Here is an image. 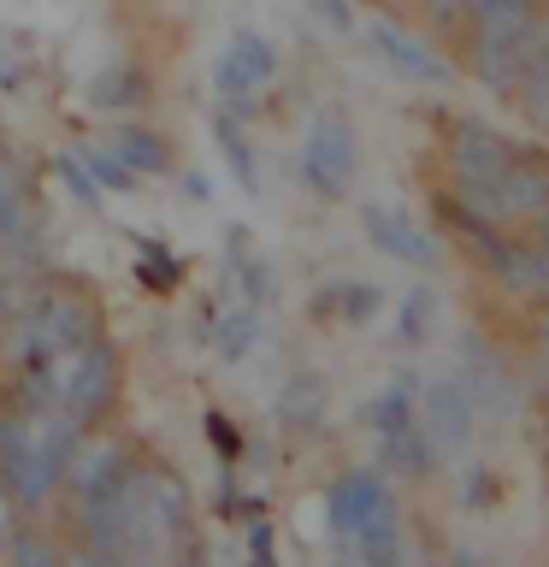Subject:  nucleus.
Returning <instances> with one entry per match:
<instances>
[{"instance_id": "21", "label": "nucleus", "mask_w": 549, "mask_h": 567, "mask_svg": "<svg viewBox=\"0 0 549 567\" xmlns=\"http://www.w3.org/2000/svg\"><path fill=\"white\" fill-rule=\"evenodd\" d=\"M278 414H283V425H319L325 420V384L313 372H296L278 396Z\"/></svg>"}, {"instance_id": "25", "label": "nucleus", "mask_w": 549, "mask_h": 567, "mask_svg": "<svg viewBox=\"0 0 549 567\" xmlns=\"http://www.w3.org/2000/svg\"><path fill=\"white\" fill-rule=\"evenodd\" d=\"M60 184H65L71 195H77L83 207H95V202H101V184L89 177V166H83L77 154H60Z\"/></svg>"}, {"instance_id": "27", "label": "nucleus", "mask_w": 549, "mask_h": 567, "mask_svg": "<svg viewBox=\"0 0 549 567\" xmlns=\"http://www.w3.org/2000/svg\"><path fill=\"white\" fill-rule=\"evenodd\" d=\"M308 7H313V18H319V24H331L336 35H349V30H354V12H349V0H308Z\"/></svg>"}, {"instance_id": "16", "label": "nucleus", "mask_w": 549, "mask_h": 567, "mask_svg": "<svg viewBox=\"0 0 549 567\" xmlns=\"http://www.w3.org/2000/svg\"><path fill=\"white\" fill-rule=\"evenodd\" d=\"M213 131H219V154H225V166L230 177L248 189V195H260V166H255V148H248V131H242V118L237 113H225L219 106V118H213Z\"/></svg>"}, {"instance_id": "31", "label": "nucleus", "mask_w": 549, "mask_h": 567, "mask_svg": "<svg viewBox=\"0 0 549 567\" xmlns=\"http://www.w3.org/2000/svg\"><path fill=\"white\" fill-rule=\"evenodd\" d=\"M248 556L272 561V526H266V520H255V526H248Z\"/></svg>"}, {"instance_id": "28", "label": "nucleus", "mask_w": 549, "mask_h": 567, "mask_svg": "<svg viewBox=\"0 0 549 567\" xmlns=\"http://www.w3.org/2000/svg\"><path fill=\"white\" fill-rule=\"evenodd\" d=\"M460 503H490V478H485V467H478V461H467V467H460Z\"/></svg>"}, {"instance_id": "18", "label": "nucleus", "mask_w": 549, "mask_h": 567, "mask_svg": "<svg viewBox=\"0 0 549 567\" xmlns=\"http://www.w3.org/2000/svg\"><path fill=\"white\" fill-rule=\"evenodd\" d=\"M142 95H148V78H142L136 65H113L89 83V101H95L101 113H124V106H136Z\"/></svg>"}, {"instance_id": "2", "label": "nucleus", "mask_w": 549, "mask_h": 567, "mask_svg": "<svg viewBox=\"0 0 549 567\" xmlns=\"http://www.w3.org/2000/svg\"><path fill=\"white\" fill-rule=\"evenodd\" d=\"M118 402V349L106 337H89L71 354H60V379H53V408H65L71 420L95 425L113 414Z\"/></svg>"}, {"instance_id": "11", "label": "nucleus", "mask_w": 549, "mask_h": 567, "mask_svg": "<svg viewBox=\"0 0 549 567\" xmlns=\"http://www.w3.org/2000/svg\"><path fill=\"white\" fill-rule=\"evenodd\" d=\"M460 367H467V379H460V384L473 390V402H478V408H496V414H503V408L514 402V384H508L503 354L485 349L478 337H460Z\"/></svg>"}, {"instance_id": "23", "label": "nucleus", "mask_w": 549, "mask_h": 567, "mask_svg": "<svg viewBox=\"0 0 549 567\" xmlns=\"http://www.w3.org/2000/svg\"><path fill=\"white\" fill-rule=\"evenodd\" d=\"M319 308H331V313H343V319H372L384 308V296H379V284H361V278H336L325 296H319Z\"/></svg>"}, {"instance_id": "26", "label": "nucleus", "mask_w": 549, "mask_h": 567, "mask_svg": "<svg viewBox=\"0 0 549 567\" xmlns=\"http://www.w3.org/2000/svg\"><path fill=\"white\" fill-rule=\"evenodd\" d=\"M142 278H148V290H172V284H177V260L166 255V248L142 243Z\"/></svg>"}, {"instance_id": "20", "label": "nucleus", "mask_w": 549, "mask_h": 567, "mask_svg": "<svg viewBox=\"0 0 549 567\" xmlns=\"http://www.w3.org/2000/svg\"><path fill=\"white\" fill-rule=\"evenodd\" d=\"M432 326H437V290L432 284H414V290L402 296V308H396V343L419 349L425 337H432Z\"/></svg>"}, {"instance_id": "10", "label": "nucleus", "mask_w": 549, "mask_h": 567, "mask_svg": "<svg viewBox=\"0 0 549 567\" xmlns=\"http://www.w3.org/2000/svg\"><path fill=\"white\" fill-rule=\"evenodd\" d=\"M366 48L379 53L396 78H407V83H449V65H443L425 42H414L407 30L384 24V18H372V24H366Z\"/></svg>"}, {"instance_id": "7", "label": "nucleus", "mask_w": 549, "mask_h": 567, "mask_svg": "<svg viewBox=\"0 0 549 567\" xmlns=\"http://www.w3.org/2000/svg\"><path fill=\"white\" fill-rule=\"evenodd\" d=\"M514 159V142L503 131H490V124L478 118H455L449 124V172L455 184H496V172H503Z\"/></svg>"}, {"instance_id": "9", "label": "nucleus", "mask_w": 549, "mask_h": 567, "mask_svg": "<svg viewBox=\"0 0 549 567\" xmlns=\"http://www.w3.org/2000/svg\"><path fill=\"white\" fill-rule=\"evenodd\" d=\"M361 225H366L372 248H384L390 260H402V266H432V260H437V243L425 237V230H419L414 219H407L402 207L366 202V207H361Z\"/></svg>"}, {"instance_id": "14", "label": "nucleus", "mask_w": 549, "mask_h": 567, "mask_svg": "<svg viewBox=\"0 0 549 567\" xmlns=\"http://www.w3.org/2000/svg\"><path fill=\"white\" fill-rule=\"evenodd\" d=\"M113 154H118L136 177H166V172H172L166 136L148 131V124H118V131H113Z\"/></svg>"}, {"instance_id": "22", "label": "nucleus", "mask_w": 549, "mask_h": 567, "mask_svg": "<svg viewBox=\"0 0 549 567\" xmlns=\"http://www.w3.org/2000/svg\"><path fill=\"white\" fill-rule=\"evenodd\" d=\"M230 266H237V278H242L248 308H266V301H272V266L260 255H248V230H230Z\"/></svg>"}, {"instance_id": "1", "label": "nucleus", "mask_w": 549, "mask_h": 567, "mask_svg": "<svg viewBox=\"0 0 549 567\" xmlns=\"http://www.w3.org/2000/svg\"><path fill=\"white\" fill-rule=\"evenodd\" d=\"M83 432H89L83 420H71L65 408H48V414L35 420V437L24 443V455H18L12 473L0 478V491H7L18 508H48L53 496H60L77 450H83Z\"/></svg>"}, {"instance_id": "3", "label": "nucleus", "mask_w": 549, "mask_h": 567, "mask_svg": "<svg viewBox=\"0 0 549 567\" xmlns=\"http://www.w3.org/2000/svg\"><path fill=\"white\" fill-rule=\"evenodd\" d=\"M354 172H361V142H354L349 118L319 113L308 124V136H301V177H308V189L325 195V202H343Z\"/></svg>"}, {"instance_id": "32", "label": "nucleus", "mask_w": 549, "mask_h": 567, "mask_svg": "<svg viewBox=\"0 0 549 567\" xmlns=\"http://www.w3.org/2000/svg\"><path fill=\"white\" fill-rule=\"evenodd\" d=\"M207 432H213V443H219V455H225V461L237 455V432H230V420L213 414V420H207Z\"/></svg>"}, {"instance_id": "30", "label": "nucleus", "mask_w": 549, "mask_h": 567, "mask_svg": "<svg viewBox=\"0 0 549 567\" xmlns=\"http://www.w3.org/2000/svg\"><path fill=\"white\" fill-rule=\"evenodd\" d=\"M7 549L18 561H53V544H42V538H12Z\"/></svg>"}, {"instance_id": "29", "label": "nucleus", "mask_w": 549, "mask_h": 567, "mask_svg": "<svg viewBox=\"0 0 549 567\" xmlns=\"http://www.w3.org/2000/svg\"><path fill=\"white\" fill-rule=\"evenodd\" d=\"M425 7H432L437 24H460V18L473 12V0H425Z\"/></svg>"}, {"instance_id": "33", "label": "nucleus", "mask_w": 549, "mask_h": 567, "mask_svg": "<svg viewBox=\"0 0 549 567\" xmlns=\"http://www.w3.org/2000/svg\"><path fill=\"white\" fill-rule=\"evenodd\" d=\"M531 266H538V296L549 301V237H543L538 248H531Z\"/></svg>"}, {"instance_id": "12", "label": "nucleus", "mask_w": 549, "mask_h": 567, "mask_svg": "<svg viewBox=\"0 0 549 567\" xmlns=\"http://www.w3.org/2000/svg\"><path fill=\"white\" fill-rule=\"evenodd\" d=\"M508 101H520L526 118L538 124V131H549V30L538 24V18H531V53H526L520 83H514Z\"/></svg>"}, {"instance_id": "13", "label": "nucleus", "mask_w": 549, "mask_h": 567, "mask_svg": "<svg viewBox=\"0 0 549 567\" xmlns=\"http://www.w3.org/2000/svg\"><path fill=\"white\" fill-rule=\"evenodd\" d=\"M366 425L379 437H390V432H407V425H419V384H414V372H396L379 396L366 402Z\"/></svg>"}, {"instance_id": "6", "label": "nucleus", "mask_w": 549, "mask_h": 567, "mask_svg": "<svg viewBox=\"0 0 549 567\" xmlns=\"http://www.w3.org/2000/svg\"><path fill=\"white\" fill-rule=\"evenodd\" d=\"M478 189H490V202H496V213H503V225L543 219V213H549V159L514 148V159L496 172V184H478Z\"/></svg>"}, {"instance_id": "4", "label": "nucleus", "mask_w": 549, "mask_h": 567, "mask_svg": "<svg viewBox=\"0 0 549 567\" xmlns=\"http://www.w3.org/2000/svg\"><path fill=\"white\" fill-rule=\"evenodd\" d=\"M278 78V48L266 42L260 30H237L230 48L213 60V95H219L225 113H255V95Z\"/></svg>"}, {"instance_id": "35", "label": "nucleus", "mask_w": 549, "mask_h": 567, "mask_svg": "<svg viewBox=\"0 0 549 567\" xmlns=\"http://www.w3.org/2000/svg\"><path fill=\"white\" fill-rule=\"evenodd\" d=\"M538 7H543V12H538V24H543V30H549V0H538Z\"/></svg>"}, {"instance_id": "19", "label": "nucleus", "mask_w": 549, "mask_h": 567, "mask_svg": "<svg viewBox=\"0 0 549 567\" xmlns=\"http://www.w3.org/2000/svg\"><path fill=\"white\" fill-rule=\"evenodd\" d=\"M349 544L361 549L366 561H402V514H396V503L372 514V520H366L361 532H354Z\"/></svg>"}, {"instance_id": "36", "label": "nucleus", "mask_w": 549, "mask_h": 567, "mask_svg": "<svg viewBox=\"0 0 549 567\" xmlns=\"http://www.w3.org/2000/svg\"><path fill=\"white\" fill-rule=\"evenodd\" d=\"M543 219H549V213H543Z\"/></svg>"}, {"instance_id": "8", "label": "nucleus", "mask_w": 549, "mask_h": 567, "mask_svg": "<svg viewBox=\"0 0 549 567\" xmlns=\"http://www.w3.org/2000/svg\"><path fill=\"white\" fill-rule=\"evenodd\" d=\"M379 508H390L384 473H343V478L325 491V520H331L336 538H354V532H361Z\"/></svg>"}, {"instance_id": "34", "label": "nucleus", "mask_w": 549, "mask_h": 567, "mask_svg": "<svg viewBox=\"0 0 549 567\" xmlns=\"http://www.w3.org/2000/svg\"><path fill=\"white\" fill-rule=\"evenodd\" d=\"M184 189H189V202H213V184L201 172H184Z\"/></svg>"}, {"instance_id": "15", "label": "nucleus", "mask_w": 549, "mask_h": 567, "mask_svg": "<svg viewBox=\"0 0 549 567\" xmlns=\"http://www.w3.org/2000/svg\"><path fill=\"white\" fill-rule=\"evenodd\" d=\"M379 455H384L390 473H407V478H425L437 467V450H432V437H425V425H407V432L379 437Z\"/></svg>"}, {"instance_id": "5", "label": "nucleus", "mask_w": 549, "mask_h": 567, "mask_svg": "<svg viewBox=\"0 0 549 567\" xmlns=\"http://www.w3.org/2000/svg\"><path fill=\"white\" fill-rule=\"evenodd\" d=\"M419 425L432 437L437 455H460L473 443V425H478V402L460 379H432L419 390Z\"/></svg>"}, {"instance_id": "24", "label": "nucleus", "mask_w": 549, "mask_h": 567, "mask_svg": "<svg viewBox=\"0 0 549 567\" xmlns=\"http://www.w3.org/2000/svg\"><path fill=\"white\" fill-rule=\"evenodd\" d=\"M83 166H89V177H95L101 189H113V195H136V184H142L113 148H83Z\"/></svg>"}, {"instance_id": "17", "label": "nucleus", "mask_w": 549, "mask_h": 567, "mask_svg": "<svg viewBox=\"0 0 549 567\" xmlns=\"http://www.w3.org/2000/svg\"><path fill=\"white\" fill-rule=\"evenodd\" d=\"M260 343V308H230L225 319H213V349L225 354V361H248V349Z\"/></svg>"}]
</instances>
